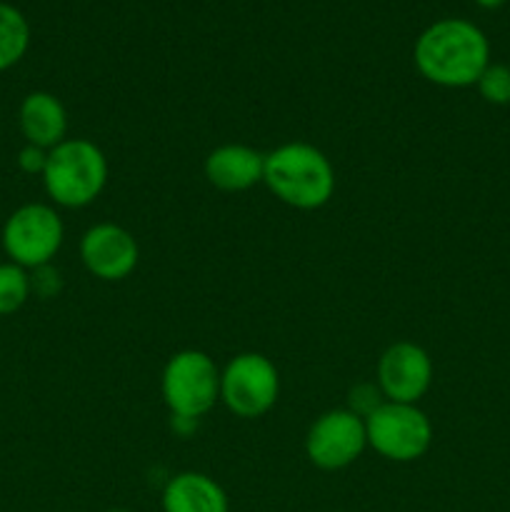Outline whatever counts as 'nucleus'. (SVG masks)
Here are the masks:
<instances>
[{"label": "nucleus", "mask_w": 510, "mask_h": 512, "mask_svg": "<svg viewBox=\"0 0 510 512\" xmlns=\"http://www.w3.org/2000/svg\"><path fill=\"white\" fill-rule=\"evenodd\" d=\"M160 393L173 418L198 423L220 400V368L203 350H178L165 363Z\"/></svg>", "instance_id": "4"}, {"label": "nucleus", "mask_w": 510, "mask_h": 512, "mask_svg": "<svg viewBox=\"0 0 510 512\" xmlns=\"http://www.w3.org/2000/svg\"><path fill=\"white\" fill-rule=\"evenodd\" d=\"M105 512H130V510H123V508H110V510H105Z\"/></svg>", "instance_id": "20"}, {"label": "nucleus", "mask_w": 510, "mask_h": 512, "mask_svg": "<svg viewBox=\"0 0 510 512\" xmlns=\"http://www.w3.org/2000/svg\"><path fill=\"white\" fill-rule=\"evenodd\" d=\"M263 183L290 208L318 210L335 195V168L315 145L283 143L265 153Z\"/></svg>", "instance_id": "2"}, {"label": "nucleus", "mask_w": 510, "mask_h": 512, "mask_svg": "<svg viewBox=\"0 0 510 512\" xmlns=\"http://www.w3.org/2000/svg\"><path fill=\"white\" fill-rule=\"evenodd\" d=\"M433 385V360L428 350L410 340L388 345L378 360V390L388 403L418 405Z\"/></svg>", "instance_id": "9"}, {"label": "nucleus", "mask_w": 510, "mask_h": 512, "mask_svg": "<svg viewBox=\"0 0 510 512\" xmlns=\"http://www.w3.org/2000/svg\"><path fill=\"white\" fill-rule=\"evenodd\" d=\"M478 5H483V8H498V5H503L505 0H475Z\"/></svg>", "instance_id": "19"}, {"label": "nucleus", "mask_w": 510, "mask_h": 512, "mask_svg": "<svg viewBox=\"0 0 510 512\" xmlns=\"http://www.w3.org/2000/svg\"><path fill=\"white\" fill-rule=\"evenodd\" d=\"M418 73L440 88H468L490 65V43L483 30L463 18L428 25L415 43Z\"/></svg>", "instance_id": "1"}, {"label": "nucleus", "mask_w": 510, "mask_h": 512, "mask_svg": "<svg viewBox=\"0 0 510 512\" xmlns=\"http://www.w3.org/2000/svg\"><path fill=\"white\" fill-rule=\"evenodd\" d=\"M163 512H230V500L218 480L185 470L165 485Z\"/></svg>", "instance_id": "13"}, {"label": "nucleus", "mask_w": 510, "mask_h": 512, "mask_svg": "<svg viewBox=\"0 0 510 512\" xmlns=\"http://www.w3.org/2000/svg\"><path fill=\"white\" fill-rule=\"evenodd\" d=\"M65 240V225L58 210L45 203L20 205L3 225V250L10 263L25 270L53 263Z\"/></svg>", "instance_id": "6"}, {"label": "nucleus", "mask_w": 510, "mask_h": 512, "mask_svg": "<svg viewBox=\"0 0 510 512\" xmlns=\"http://www.w3.org/2000/svg\"><path fill=\"white\" fill-rule=\"evenodd\" d=\"M280 395V373L263 353H240L220 370V400L243 420L263 418Z\"/></svg>", "instance_id": "7"}, {"label": "nucleus", "mask_w": 510, "mask_h": 512, "mask_svg": "<svg viewBox=\"0 0 510 512\" xmlns=\"http://www.w3.org/2000/svg\"><path fill=\"white\" fill-rule=\"evenodd\" d=\"M368 448L390 463H413L433 445V423L418 405L383 403L365 415Z\"/></svg>", "instance_id": "5"}, {"label": "nucleus", "mask_w": 510, "mask_h": 512, "mask_svg": "<svg viewBox=\"0 0 510 512\" xmlns=\"http://www.w3.org/2000/svg\"><path fill=\"white\" fill-rule=\"evenodd\" d=\"M203 170L213 188L223 193H243L263 183L265 153L243 143H225L210 150Z\"/></svg>", "instance_id": "11"}, {"label": "nucleus", "mask_w": 510, "mask_h": 512, "mask_svg": "<svg viewBox=\"0 0 510 512\" xmlns=\"http://www.w3.org/2000/svg\"><path fill=\"white\" fill-rule=\"evenodd\" d=\"M33 295L30 288V270L20 268L15 263H0V318L13 315L28 303Z\"/></svg>", "instance_id": "15"}, {"label": "nucleus", "mask_w": 510, "mask_h": 512, "mask_svg": "<svg viewBox=\"0 0 510 512\" xmlns=\"http://www.w3.org/2000/svg\"><path fill=\"white\" fill-rule=\"evenodd\" d=\"M30 45V25L15 5L0 3V73L25 58Z\"/></svg>", "instance_id": "14"}, {"label": "nucleus", "mask_w": 510, "mask_h": 512, "mask_svg": "<svg viewBox=\"0 0 510 512\" xmlns=\"http://www.w3.org/2000/svg\"><path fill=\"white\" fill-rule=\"evenodd\" d=\"M368 448L365 418L350 408H333L315 418L305 435V455L320 470H343Z\"/></svg>", "instance_id": "8"}, {"label": "nucleus", "mask_w": 510, "mask_h": 512, "mask_svg": "<svg viewBox=\"0 0 510 512\" xmlns=\"http://www.w3.org/2000/svg\"><path fill=\"white\" fill-rule=\"evenodd\" d=\"M45 163H48V150L38 148V145L25 143L18 153V168L25 175H43Z\"/></svg>", "instance_id": "18"}, {"label": "nucleus", "mask_w": 510, "mask_h": 512, "mask_svg": "<svg viewBox=\"0 0 510 512\" xmlns=\"http://www.w3.org/2000/svg\"><path fill=\"white\" fill-rule=\"evenodd\" d=\"M18 125L25 143L53 150L68 138V110L48 90H33L20 103Z\"/></svg>", "instance_id": "12"}, {"label": "nucleus", "mask_w": 510, "mask_h": 512, "mask_svg": "<svg viewBox=\"0 0 510 512\" xmlns=\"http://www.w3.org/2000/svg\"><path fill=\"white\" fill-rule=\"evenodd\" d=\"M478 93L490 105H510V68L503 63H490L478 78Z\"/></svg>", "instance_id": "16"}, {"label": "nucleus", "mask_w": 510, "mask_h": 512, "mask_svg": "<svg viewBox=\"0 0 510 512\" xmlns=\"http://www.w3.org/2000/svg\"><path fill=\"white\" fill-rule=\"evenodd\" d=\"M43 188L60 208L78 210L95 203L108 185V158L88 138H65L48 150Z\"/></svg>", "instance_id": "3"}, {"label": "nucleus", "mask_w": 510, "mask_h": 512, "mask_svg": "<svg viewBox=\"0 0 510 512\" xmlns=\"http://www.w3.org/2000/svg\"><path fill=\"white\" fill-rule=\"evenodd\" d=\"M80 260L93 278L118 283L138 268L140 245L123 225L95 223L80 238Z\"/></svg>", "instance_id": "10"}, {"label": "nucleus", "mask_w": 510, "mask_h": 512, "mask_svg": "<svg viewBox=\"0 0 510 512\" xmlns=\"http://www.w3.org/2000/svg\"><path fill=\"white\" fill-rule=\"evenodd\" d=\"M30 288H33V293L40 295V298H55V295L60 293L63 280H60V273L53 268V263L30 270Z\"/></svg>", "instance_id": "17"}]
</instances>
